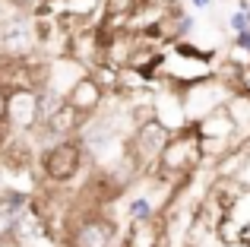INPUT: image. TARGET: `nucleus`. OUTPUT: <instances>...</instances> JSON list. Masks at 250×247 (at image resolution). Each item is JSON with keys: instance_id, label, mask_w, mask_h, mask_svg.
<instances>
[{"instance_id": "f257e3e1", "label": "nucleus", "mask_w": 250, "mask_h": 247, "mask_svg": "<svg viewBox=\"0 0 250 247\" xmlns=\"http://www.w3.org/2000/svg\"><path fill=\"white\" fill-rule=\"evenodd\" d=\"M83 168H92V159L85 152L80 136H70V140H57L51 146H44L38 152V174H42L44 184L63 187L70 181H76V174Z\"/></svg>"}, {"instance_id": "f03ea898", "label": "nucleus", "mask_w": 250, "mask_h": 247, "mask_svg": "<svg viewBox=\"0 0 250 247\" xmlns=\"http://www.w3.org/2000/svg\"><path fill=\"white\" fill-rule=\"evenodd\" d=\"M121 225L111 212L98 209V206H85L80 212H70L67 225V247H121Z\"/></svg>"}, {"instance_id": "7ed1b4c3", "label": "nucleus", "mask_w": 250, "mask_h": 247, "mask_svg": "<svg viewBox=\"0 0 250 247\" xmlns=\"http://www.w3.org/2000/svg\"><path fill=\"white\" fill-rule=\"evenodd\" d=\"M38 48V29H35V16L32 10H16L6 19H0V57H29Z\"/></svg>"}, {"instance_id": "20e7f679", "label": "nucleus", "mask_w": 250, "mask_h": 247, "mask_svg": "<svg viewBox=\"0 0 250 247\" xmlns=\"http://www.w3.org/2000/svg\"><path fill=\"white\" fill-rule=\"evenodd\" d=\"M171 133H174V130H171L165 121H159V118L140 124V127L133 130V136H130V146H133L136 159H140V165H143V174L152 171V168L159 165V159H162V152H165Z\"/></svg>"}, {"instance_id": "39448f33", "label": "nucleus", "mask_w": 250, "mask_h": 247, "mask_svg": "<svg viewBox=\"0 0 250 247\" xmlns=\"http://www.w3.org/2000/svg\"><path fill=\"white\" fill-rule=\"evenodd\" d=\"M215 238L225 247H250V187H244V193L219 219Z\"/></svg>"}, {"instance_id": "423d86ee", "label": "nucleus", "mask_w": 250, "mask_h": 247, "mask_svg": "<svg viewBox=\"0 0 250 247\" xmlns=\"http://www.w3.org/2000/svg\"><path fill=\"white\" fill-rule=\"evenodd\" d=\"M10 127L16 133H35L42 114H38V92H10Z\"/></svg>"}, {"instance_id": "0eeeda50", "label": "nucleus", "mask_w": 250, "mask_h": 247, "mask_svg": "<svg viewBox=\"0 0 250 247\" xmlns=\"http://www.w3.org/2000/svg\"><path fill=\"white\" fill-rule=\"evenodd\" d=\"M67 102H73V105L80 108L85 118H92V114H98V111L104 108L108 92H104V89L98 86L95 80H92V73H85V76H80V82H76V86L67 92Z\"/></svg>"}, {"instance_id": "6e6552de", "label": "nucleus", "mask_w": 250, "mask_h": 247, "mask_svg": "<svg viewBox=\"0 0 250 247\" xmlns=\"http://www.w3.org/2000/svg\"><path fill=\"white\" fill-rule=\"evenodd\" d=\"M162 238H165L162 216L159 219H146V222H127L121 247H162Z\"/></svg>"}, {"instance_id": "1a4fd4ad", "label": "nucleus", "mask_w": 250, "mask_h": 247, "mask_svg": "<svg viewBox=\"0 0 250 247\" xmlns=\"http://www.w3.org/2000/svg\"><path fill=\"white\" fill-rule=\"evenodd\" d=\"M225 108L234 124V146H250V95L234 92Z\"/></svg>"}, {"instance_id": "9d476101", "label": "nucleus", "mask_w": 250, "mask_h": 247, "mask_svg": "<svg viewBox=\"0 0 250 247\" xmlns=\"http://www.w3.org/2000/svg\"><path fill=\"white\" fill-rule=\"evenodd\" d=\"M159 206L149 193H133V197L124 200V219L127 222H146V219H159Z\"/></svg>"}, {"instance_id": "9b49d317", "label": "nucleus", "mask_w": 250, "mask_h": 247, "mask_svg": "<svg viewBox=\"0 0 250 247\" xmlns=\"http://www.w3.org/2000/svg\"><path fill=\"white\" fill-rule=\"evenodd\" d=\"M29 203H32V193L29 190H22V187H0V209L3 212H22V209H29Z\"/></svg>"}, {"instance_id": "f8f14e48", "label": "nucleus", "mask_w": 250, "mask_h": 247, "mask_svg": "<svg viewBox=\"0 0 250 247\" xmlns=\"http://www.w3.org/2000/svg\"><path fill=\"white\" fill-rule=\"evenodd\" d=\"M193 29H196V19L190 16V13H181V16H177V22H174V41H181V38H190L193 35Z\"/></svg>"}, {"instance_id": "ddd939ff", "label": "nucleus", "mask_w": 250, "mask_h": 247, "mask_svg": "<svg viewBox=\"0 0 250 247\" xmlns=\"http://www.w3.org/2000/svg\"><path fill=\"white\" fill-rule=\"evenodd\" d=\"M228 29H231V32H247V29H250V16H247V10H241V6H238V10L228 16Z\"/></svg>"}, {"instance_id": "4468645a", "label": "nucleus", "mask_w": 250, "mask_h": 247, "mask_svg": "<svg viewBox=\"0 0 250 247\" xmlns=\"http://www.w3.org/2000/svg\"><path fill=\"white\" fill-rule=\"evenodd\" d=\"M6 114H10V92L0 86V124L6 121Z\"/></svg>"}, {"instance_id": "2eb2a0df", "label": "nucleus", "mask_w": 250, "mask_h": 247, "mask_svg": "<svg viewBox=\"0 0 250 247\" xmlns=\"http://www.w3.org/2000/svg\"><path fill=\"white\" fill-rule=\"evenodd\" d=\"M190 3H193L196 10H209V6H212V0H190Z\"/></svg>"}]
</instances>
